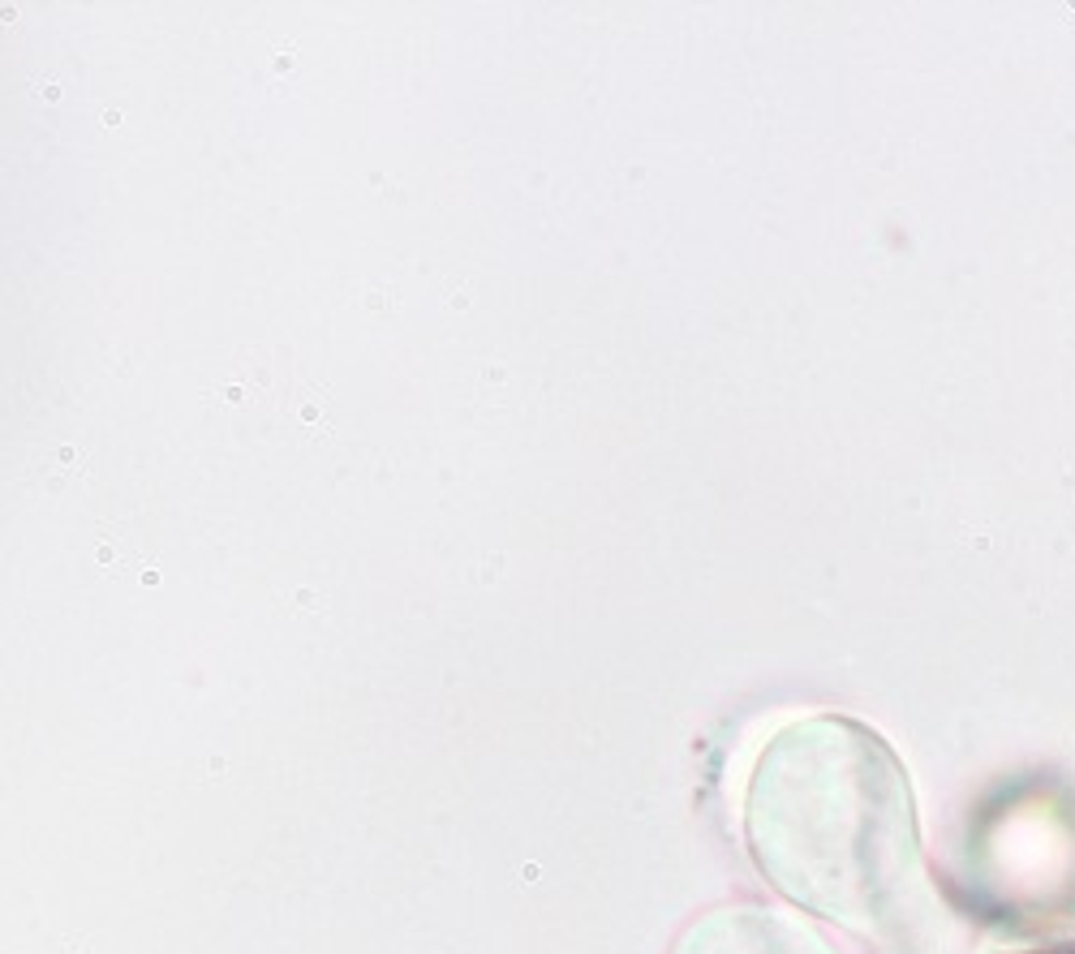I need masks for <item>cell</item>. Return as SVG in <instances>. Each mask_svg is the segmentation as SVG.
I'll list each match as a JSON object with an SVG mask.
<instances>
[{
    "label": "cell",
    "instance_id": "obj_1",
    "mask_svg": "<svg viewBox=\"0 0 1075 954\" xmlns=\"http://www.w3.org/2000/svg\"><path fill=\"white\" fill-rule=\"evenodd\" d=\"M744 838L784 898L857 933L895 929L921 886L908 770L839 714L766 740L744 787Z\"/></svg>",
    "mask_w": 1075,
    "mask_h": 954
},
{
    "label": "cell",
    "instance_id": "obj_2",
    "mask_svg": "<svg viewBox=\"0 0 1075 954\" xmlns=\"http://www.w3.org/2000/svg\"><path fill=\"white\" fill-rule=\"evenodd\" d=\"M676 954H835L822 938L800 929L788 916L757 907H727L697 920Z\"/></svg>",
    "mask_w": 1075,
    "mask_h": 954
},
{
    "label": "cell",
    "instance_id": "obj_3",
    "mask_svg": "<svg viewBox=\"0 0 1075 954\" xmlns=\"http://www.w3.org/2000/svg\"><path fill=\"white\" fill-rule=\"evenodd\" d=\"M1024 954H1075V946H1063V951H1024Z\"/></svg>",
    "mask_w": 1075,
    "mask_h": 954
}]
</instances>
